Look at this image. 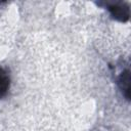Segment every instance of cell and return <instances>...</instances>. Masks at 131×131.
Wrapping results in <instances>:
<instances>
[{
  "label": "cell",
  "instance_id": "obj_2",
  "mask_svg": "<svg viewBox=\"0 0 131 131\" xmlns=\"http://www.w3.org/2000/svg\"><path fill=\"white\" fill-rule=\"evenodd\" d=\"M113 15L116 18H119L121 20H125L129 17V10L128 8H123L122 6H115L111 8Z\"/></svg>",
  "mask_w": 131,
  "mask_h": 131
},
{
  "label": "cell",
  "instance_id": "obj_1",
  "mask_svg": "<svg viewBox=\"0 0 131 131\" xmlns=\"http://www.w3.org/2000/svg\"><path fill=\"white\" fill-rule=\"evenodd\" d=\"M9 88V78L6 72L0 69V96H3Z\"/></svg>",
  "mask_w": 131,
  "mask_h": 131
},
{
  "label": "cell",
  "instance_id": "obj_3",
  "mask_svg": "<svg viewBox=\"0 0 131 131\" xmlns=\"http://www.w3.org/2000/svg\"><path fill=\"white\" fill-rule=\"evenodd\" d=\"M130 76H129V72H125L120 79V84H121V88L125 91V95L128 98L129 97V89H130Z\"/></svg>",
  "mask_w": 131,
  "mask_h": 131
}]
</instances>
